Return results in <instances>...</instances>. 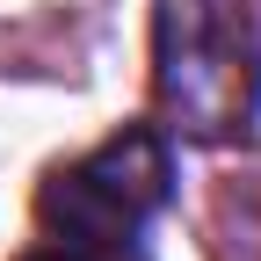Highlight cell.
<instances>
[{"label": "cell", "instance_id": "3", "mask_svg": "<svg viewBox=\"0 0 261 261\" xmlns=\"http://www.w3.org/2000/svg\"><path fill=\"white\" fill-rule=\"evenodd\" d=\"M22 261H138V254H130V247H109V254H73V247H65V254H22Z\"/></svg>", "mask_w": 261, "mask_h": 261}, {"label": "cell", "instance_id": "2", "mask_svg": "<svg viewBox=\"0 0 261 261\" xmlns=\"http://www.w3.org/2000/svg\"><path fill=\"white\" fill-rule=\"evenodd\" d=\"M160 196H167V145L152 130H116L109 145H94L87 160L58 167L37 189V218L73 254H109L138 240V225L160 211Z\"/></svg>", "mask_w": 261, "mask_h": 261}, {"label": "cell", "instance_id": "1", "mask_svg": "<svg viewBox=\"0 0 261 261\" xmlns=\"http://www.w3.org/2000/svg\"><path fill=\"white\" fill-rule=\"evenodd\" d=\"M160 102L196 138H232L261 109L247 0H160Z\"/></svg>", "mask_w": 261, "mask_h": 261}]
</instances>
